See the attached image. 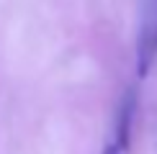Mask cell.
<instances>
[{
  "label": "cell",
  "mask_w": 157,
  "mask_h": 154,
  "mask_svg": "<svg viewBox=\"0 0 157 154\" xmlns=\"http://www.w3.org/2000/svg\"><path fill=\"white\" fill-rule=\"evenodd\" d=\"M134 118H136V90H126L121 103H119V111H116L113 128H111V139H113L124 152H126L129 144H132Z\"/></svg>",
  "instance_id": "6da1fadb"
},
{
  "label": "cell",
  "mask_w": 157,
  "mask_h": 154,
  "mask_svg": "<svg viewBox=\"0 0 157 154\" xmlns=\"http://www.w3.org/2000/svg\"><path fill=\"white\" fill-rule=\"evenodd\" d=\"M155 18H157V0H155Z\"/></svg>",
  "instance_id": "7a4b0ae2"
}]
</instances>
